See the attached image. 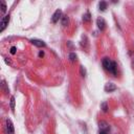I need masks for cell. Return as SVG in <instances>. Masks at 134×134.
<instances>
[{
    "label": "cell",
    "mask_w": 134,
    "mask_h": 134,
    "mask_svg": "<svg viewBox=\"0 0 134 134\" xmlns=\"http://www.w3.org/2000/svg\"><path fill=\"white\" fill-rule=\"evenodd\" d=\"M96 25H97V27H98V29L100 31L105 30V28H106V22H105V20L103 18H98L96 20Z\"/></svg>",
    "instance_id": "277c9868"
},
{
    "label": "cell",
    "mask_w": 134,
    "mask_h": 134,
    "mask_svg": "<svg viewBox=\"0 0 134 134\" xmlns=\"http://www.w3.org/2000/svg\"><path fill=\"white\" fill-rule=\"evenodd\" d=\"M98 7H99V10H102V12L106 10V8H107V2L100 1V2L98 3Z\"/></svg>",
    "instance_id": "8fae6325"
},
{
    "label": "cell",
    "mask_w": 134,
    "mask_h": 134,
    "mask_svg": "<svg viewBox=\"0 0 134 134\" xmlns=\"http://www.w3.org/2000/svg\"><path fill=\"white\" fill-rule=\"evenodd\" d=\"M10 109L14 111V109H15V97L14 96H12L10 97Z\"/></svg>",
    "instance_id": "e0dca14e"
},
{
    "label": "cell",
    "mask_w": 134,
    "mask_h": 134,
    "mask_svg": "<svg viewBox=\"0 0 134 134\" xmlns=\"http://www.w3.org/2000/svg\"><path fill=\"white\" fill-rule=\"evenodd\" d=\"M100 109L103 110V112H107L108 111V105H107V103H102L100 104Z\"/></svg>",
    "instance_id": "9a60e30c"
},
{
    "label": "cell",
    "mask_w": 134,
    "mask_h": 134,
    "mask_svg": "<svg viewBox=\"0 0 134 134\" xmlns=\"http://www.w3.org/2000/svg\"><path fill=\"white\" fill-rule=\"evenodd\" d=\"M80 73H81V75H82L83 77L86 76V69H85V67H84L83 65L80 66Z\"/></svg>",
    "instance_id": "5bb4252c"
},
{
    "label": "cell",
    "mask_w": 134,
    "mask_h": 134,
    "mask_svg": "<svg viewBox=\"0 0 134 134\" xmlns=\"http://www.w3.org/2000/svg\"><path fill=\"white\" fill-rule=\"evenodd\" d=\"M16 50H17L16 46H12V47H10V50H9V52H10L12 54H15V53H16Z\"/></svg>",
    "instance_id": "ac0fdd59"
},
{
    "label": "cell",
    "mask_w": 134,
    "mask_h": 134,
    "mask_svg": "<svg viewBox=\"0 0 134 134\" xmlns=\"http://www.w3.org/2000/svg\"><path fill=\"white\" fill-rule=\"evenodd\" d=\"M0 3H1V13L4 14V13L6 12V4H5L4 1H1Z\"/></svg>",
    "instance_id": "2e32d148"
},
{
    "label": "cell",
    "mask_w": 134,
    "mask_h": 134,
    "mask_svg": "<svg viewBox=\"0 0 134 134\" xmlns=\"http://www.w3.org/2000/svg\"><path fill=\"white\" fill-rule=\"evenodd\" d=\"M108 71H110L113 75H116L117 74V65H116V62H114V61L111 62V65H110V68H109Z\"/></svg>",
    "instance_id": "5b68a950"
},
{
    "label": "cell",
    "mask_w": 134,
    "mask_h": 134,
    "mask_svg": "<svg viewBox=\"0 0 134 134\" xmlns=\"http://www.w3.org/2000/svg\"><path fill=\"white\" fill-rule=\"evenodd\" d=\"M99 134H107V131L106 130H100L99 131Z\"/></svg>",
    "instance_id": "ffe728a7"
},
{
    "label": "cell",
    "mask_w": 134,
    "mask_h": 134,
    "mask_svg": "<svg viewBox=\"0 0 134 134\" xmlns=\"http://www.w3.org/2000/svg\"><path fill=\"white\" fill-rule=\"evenodd\" d=\"M111 62H112V61H111L109 58H104V59H103V62H102L104 69H106V70H109V68H110V65H111Z\"/></svg>",
    "instance_id": "8992f818"
},
{
    "label": "cell",
    "mask_w": 134,
    "mask_h": 134,
    "mask_svg": "<svg viewBox=\"0 0 134 134\" xmlns=\"http://www.w3.org/2000/svg\"><path fill=\"white\" fill-rule=\"evenodd\" d=\"M116 89V86L113 84V83H108V84H106V86H105V91L106 92H112V91H114Z\"/></svg>",
    "instance_id": "ba28073f"
},
{
    "label": "cell",
    "mask_w": 134,
    "mask_h": 134,
    "mask_svg": "<svg viewBox=\"0 0 134 134\" xmlns=\"http://www.w3.org/2000/svg\"><path fill=\"white\" fill-rule=\"evenodd\" d=\"M30 42H31L35 46H37V47H45V46H46V44H45L43 41L38 40V39H32Z\"/></svg>",
    "instance_id": "52a82bcc"
},
{
    "label": "cell",
    "mask_w": 134,
    "mask_h": 134,
    "mask_svg": "<svg viewBox=\"0 0 134 134\" xmlns=\"http://www.w3.org/2000/svg\"><path fill=\"white\" fill-rule=\"evenodd\" d=\"M61 22H62V25H63V26H67L68 23H69V18H68L67 16H63V17L61 18Z\"/></svg>",
    "instance_id": "30bf717a"
},
{
    "label": "cell",
    "mask_w": 134,
    "mask_h": 134,
    "mask_svg": "<svg viewBox=\"0 0 134 134\" xmlns=\"http://www.w3.org/2000/svg\"><path fill=\"white\" fill-rule=\"evenodd\" d=\"M68 58H69V61L73 63V62H75V61H76V58H77V57H76V54H75L74 52H70V53H69V55H68Z\"/></svg>",
    "instance_id": "7c38bea8"
},
{
    "label": "cell",
    "mask_w": 134,
    "mask_h": 134,
    "mask_svg": "<svg viewBox=\"0 0 134 134\" xmlns=\"http://www.w3.org/2000/svg\"><path fill=\"white\" fill-rule=\"evenodd\" d=\"M90 17H91V16H90V14H89V13H86V14L83 16V21H84V22H89V21H90V19H91Z\"/></svg>",
    "instance_id": "4fadbf2b"
},
{
    "label": "cell",
    "mask_w": 134,
    "mask_h": 134,
    "mask_svg": "<svg viewBox=\"0 0 134 134\" xmlns=\"http://www.w3.org/2000/svg\"><path fill=\"white\" fill-rule=\"evenodd\" d=\"M98 126H99V129H100V130H107V129L109 128V125H108L106 121H104V120L99 121V122H98Z\"/></svg>",
    "instance_id": "9c48e42d"
},
{
    "label": "cell",
    "mask_w": 134,
    "mask_h": 134,
    "mask_svg": "<svg viewBox=\"0 0 134 134\" xmlns=\"http://www.w3.org/2000/svg\"><path fill=\"white\" fill-rule=\"evenodd\" d=\"M39 57H40V58H43V57H44V51H43V50H40V52H39Z\"/></svg>",
    "instance_id": "d6986e66"
},
{
    "label": "cell",
    "mask_w": 134,
    "mask_h": 134,
    "mask_svg": "<svg viewBox=\"0 0 134 134\" xmlns=\"http://www.w3.org/2000/svg\"><path fill=\"white\" fill-rule=\"evenodd\" d=\"M62 17H63V16H62V10H61V9H57V10L53 13L52 17H51L52 23H57V22L59 21V19H61Z\"/></svg>",
    "instance_id": "7a4b0ae2"
},
{
    "label": "cell",
    "mask_w": 134,
    "mask_h": 134,
    "mask_svg": "<svg viewBox=\"0 0 134 134\" xmlns=\"http://www.w3.org/2000/svg\"><path fill=\"white\" fill-rule=\"evenodd\" d=\"M6 133L7 134H15L14 126L10 119H6Z\"/></svg>",
    "instance_id": "3957f363"
},
{
    "label": "cell",
    "mask_w": 134,
    "mask_h": 134,
    "mask_svg": "<svg viewBox=\"0 0 134 134\" xmlns=\"http://www.w3.org/2000/svg\"><path fill=\"white\" fill-rule=\"evenodd\" d=\"M8 22H9V15H6L2 18V20L0 22V31L1 32L6 28V26L8 25Z\"/></svg>",
    "instance_id": "6da1fadb"
}]
</instances>
